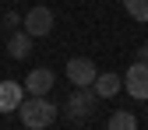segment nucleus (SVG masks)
Segmentation results:
<instances>
[{"instance_id":"7ed1b4c3","label":"nucleus","mask_w":148,"mask_h":130,"mask_svg":"<svg viewBox=\"0 0 148 130\" xmlns=\"http://www.w3.org/2000/svg\"><path fill=\"white\" fill-rule=\"evenodd\" d=\"M95 78H99V70H95V63H92L88 56H74V60H67V81H71L74 88L95 84Z\"/></svg>"},{"instance_id":"f8f14e48","label":"nucleus","mask_w":148,"mask_h":130,"mask_svg":"<svg viewBox=\"0 0 148 130\" xmlns=\"http://www.w3.org/2000/svg\"><path fill=\"white\" fill-rule=\"evenodd\" d=\"M18 21H25V18H18V11H7V14H4V28H7V32H14Z\"/></svg>"},{"instance_id":"f03ea898","label":"nucleus","mask_w":148,"mask_h":130,"mask_svg":"<svg viewBox=\"0 0 148 130\" xmlns=\"http://www.w3.org/2000/svg\"><path fill=\"white\" fill-rule=\"evenodd\" d=\"M95 102H99V91L95 88H74L71 99H67V120L71 123H85L92 113H95Z\"/></svg>"},{"instance_id":"0eeeda50","label":"nucleus","mask_w":148,"mask_h":130,"mask_svg":"<svg viewBox=\"0 0 148 130\" xmlns=\"http://www.w3.org/2000/svg\"><path fill=\"white\" fill-rule=\"evenodd\" d=\"M53 70L49 67H39V70H32L28 78H25V91H32V95H49V88H53Z\"/></svg>"},{"instance_id":"9d476101","label":"nucleus","mask_w":148,"mask_h":130,"mask_svg":"<svg viewBox=\"0 0 148 130\" xmlns=\"http://www.w3.org/2000/svg\"><path fill=\"white\" fill-rule=\"evenodd\" d=\"M106 127H109V130H134V127H138V116L127 113V109H116V113L106 120Z\"/></svg>"},{"instance_id":"6e6552de","label":"nucleus","mask_w":148,"mask_h":130,"mask_svg":"<svg viewBox=\"0 0 148 130\" xmlns=\"http://www.w3.org/2000/svg\"><path fill=\"white\" fill-rule=\"evenodd\" d=\"M28 53H32V35L14 28V32H11V39H7V56H11V60H25Z\"/></svg>"},{"instance_id":"423d86ee","label":"nucleus","mask_w":148,"mask_h":130,"mask_svg":"<svg viewBox=\"0 0 148 130\" xmlns=\"http://www.w3.org/2000/svg\"><path fill=\"white\" fill-rule=\"evenodd\" d=\"M25 99V84L18 81H0V113H14Z\"/></svg>"},{"instance_id":"f257e3e1","label":"nucleus","mask_w":148,"mask_h":130,"mask_svg":"<svg viewBox=\"0 0 148 130\" xmlns=\"http://www.w3.org/2000/svg\"><path fill=\"white\" fill-rule=\"evenodd\" d=\"M18 113H21V123H25L28 130H46V127H53V123H57V105H53L46 95L21 99Z\"/></svg>"},{"instance_id":"ddd939ff","label":"nucleus","mask_w":148,"mask_h":130,"mask_svg":"<svg viewBox=\"0 0 148 130\" xmlns=\"http://www.w3.org/2000/svg\"><path fill=\"white\" fill-rule=\"evenodd\" d=\"M138 60H141V63H148V46H141V49H138Z\"/></svg>"},{"instance_id":"1a4fd4ad","label":"nucleus","mask_w":148,"mask_h":130,"mask_svg":"<svg viewBox=\"0 0 148 130\" xmlns=\"http://www.w3.org/2000/svg\"><path fill=\"white\" fill-rule=\"evenodd\" d=\"M92 88L99 91V99H113L116 91L123 88V78H120V74H99V78H95V84H92Z\"/></svg>"},{"instance_id":"39448f33","label":"nucleus","mask_w":148,"mask_h":130,"mask_svg":"<svg viewBox=\"0 0 148 130\" xmlns=\"http://www.w3.org/2000/svg\"><path fill=\"white\" fill-rule=\"evenodd\" d=\"M25 32L32 35V39H42V35L53 32V11L49 7H32L25 14Z\"/></svg>"},{"instance_id":"9b49d317","label":"nucleus","mask_w":148,"mask_h":130,"mask_svg":"<svg viewBox=\"0 0 148 130\" xmlns=\"http://www.w3.org/2000/svg\"><path fill=\"white\" fill-rule=\"evenodd\" d=\"M123 7L134 21H148V0H123Z\"/></svg>"},{"instance_id":"20e7f679","label":"nucleus","mask_w":148,"mask_h":130,"mask_svg":"<svg viewBox=\"0 0 148 130\" xmlns=\"http://www.w3.org/2000/svg\"><path fill=\"white\" fill-rule=\"evenodd\" d=\"M123 88L131 91V99H148V63L134 60L131 70L123 74Z\"/></svg>"}]
</instances>
